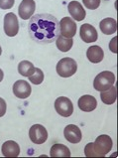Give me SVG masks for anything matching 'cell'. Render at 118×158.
<instances>
[{
    "mask_svg": "<svg viewBox=\"0 0 118 158\" xmlns=\"http://www.w3.org/2000/svg\"><path fill=\"white\" fill-rule=\"evenodd\" d=\"M115 83V75L110 71L99 73L93 81V88L98 92H104Z\"/></svg>",
    "mask_w": 118,
    "mask_h": 158,
    "instance_id": "obj_3",
    "label": "cell"
},
{
    "mask_svg": "<svg viewBox=\"0 0 118 158\" xmlns=\"http://www.w3.org/2000/svg\"><path fill=\"white\" fill-rule=\"evenodd\" d=\"M78 70V64L71 58H63L57 64V73L63 78H70Z\"/></svg>",
    "mask_w": 118,
    "mask_h": 158,
    "instance_id": "obj_4",
    "label": "cell"
},
{
    "mask_svg": "<svg viewBox=\"0 0 118 158\" xmlns=\"http://www.w3.org/2000/svg\"><path fill=\"white\" fill-rule=\"evenodd\" d=\"M116 40H117V37H114L109 43V49H110V51L113 53L117 52V50H116Z\"/></svg>",
    "mask_w": 118,
    "mask_h": 158,
    "instance_id": "obj_26",
    "label": "cell"
},
{
    "mask_svg": "<svg viewBox=\"0 0 118 158\" xmlns=\"http://www.w3.org/2000/svg\"><path fill=\"white\" fill-rule=\"evenodd\" d=\"M28 32L31 39L36 43H53L56 41L60 34V22L52 14H36L30 18Z\"/></svg>",
    "mask_w": 118,
    "mask_h": 158,
    "instance_id": "obj_1",
    "label": "cell"
},
{
    "mask_svg": "<svg viewBox=\"0 0 118 158\" xmlns=\"http://www.w3.org/2000/svg\"><path fill=\"white\" fill-rule=\"evenodd\" d=\"M2 154L5 157H17L20 154V146L13 140L5 141L2 145Z\"/></svg>",
    "mask_w": 118,
    "mask_h": 158,
    "instance_id": "obj_16",
    "label": "cell"
},
{
    "mask_svg": "<svg viewBox=\"0 0 118 158\" xmlns=\"http://www.w3.org/2000/svg\"><path fill=\"white\" fill-rule=\"evenodd\" d=\"M50 155L51 157H70L71 151L69 147L63 145V144H54L50 150Z\"/></svg>",
    "mask_w": 118,
    "mask_h": 158,
    "instance_id": "obj_18",
    "label": "cell"
},
{
    "mask_svg": "<svg viewBox=\"0 0 118 158\" xmlns=\"http://www.w3.org/2000/svg\"><path fill=\"white\" fill-rule=\"evenodd\" d=\"M56 45H57V48L60 51L67 52L71 50L72 45H74V40H72V38H66L61 35L57 38Z\"/></svg>",
    "mask_w": 118,
    "mask_h": 158,
    "instance_id": "obj_21",
    "label": "cell"
},
{
    "mask_svg": "<svg viewBox=\"0 0 118 158\" xmlns=\"http://www.w3.org/2000/svg\"><path fill=\"white\" fill-rule=\"evenodd\" d=\"M84 6L90 9V10H95L100 5V0H83Z\"/></svg>",
    "mask_w": 118,
    "mask_h": 158,
    "instance_id": "obj_23",
    "label": "cell"
},
{
    "mask_svg": "<svg viewBox=\"0 0 118 158\" xmlns=\"http://www.w3.org/2000/svg\"><path fill=\"white\" fill-rule=\"evenodd\" d=\"M31 93H32V88L27 81L19 80L13 85V94L18 98H22V100L28 98L31 96Z\"/></svg>",
    "mask_w": 118,
    "mask_h": 158,
    "instance_id": "obj_9",
    "label": "cell"
},
{
    "mask_svg": "<svg viewBox=\"0 0 118 158\" xmlns=\"http://www.w3.org/2000/svg\"><path fill=\"white\" fill-rule=\"evenodd\" d=\"M87 57L89 62L93 63V64H98L100 63L104 58V52L102 48L97 45L94 46H90L87 51Z\"/></svg>",
    "mask_w": 118,
    "mask_h": 158,
    "instance_id": "obj_15",
    "label": "cell"
},
{
    "mask_svg": "<svg viewBox=\"0 0 118 158\" xmlns=\"http://www.w3.org/2000/svg\"><path fill=\"white\" fill-rule=\"evenodd\" d=\"M117 98V89L114 85H112L108 89L104 92H100V98L105 105H113L116 102Z\"/></svg>",
    "mask_w": 118,
    "mask_h": 158,
    "instance_id": "obj_19",
    "label": "cell"
},
{
    "mask_svg": "<svg viewBox=\"0 0 118 158\" xmlns=\"http://www.w3.org/2000/svg\"><path fill=\"white\" fill-rule=\"evenodd\" d=\"M36 3L34 0H23L18 8V14L23 20H28L34 15Z\"/></svg>",
    "mask_w": 118,
    "mask_h": 158,
    "instance_id": "obj_11",
    "label": "cell"
},
{
    "mask_svg": "<svg viewBox=\"0 0 118 158\" xmlns=\"http://www.w3.org/2000/svg\"><path fill=\"white\" fill-rule=\"evenodd\" d=\"M67 9L71 17L76 21H83L87 16L84 8L78 1H71L67 4Z\"/></svg>",
    "mask_w": 118,
    "mask_h": 158,
    "instance_id": "obj_14",
    "label": "cell"
},
{
    "mask_svg": "<svg viewBox=\"0 0 118 158\" xmlns=\"http://www.w3.org/2000/svg\"><path fill=\"white\" fill-rule=\"evenodd\" d=\"M113 146L112 139L109 135L102 134L95 139V142H89L84 147V154L87 157H104Z\"/></svg>",
    "mask_w": 118,
    "mask_h": 158,
    "instance_id": "obj_2",
    "label": "cell"
},
{
    "mask_svg": "<svg viewBox=\"0 0 118 158\" xmlns=\"http://www.w3.org/2000/svg\"><path fill=\"white\" fill-rule=\"evenodd\" d=\"M15 3V0H0V8L5 10V9H10L13 7Z\"/></svg>",
    "mask_w": 118,
    "mask_h": 158,
    "instance_id": "obj_24",
    "label": "cell"
},
{
    "mask_svg": "<svg viewBox=\"0 0 118 158\" xmlns=\"http://www.w3.org/2000/svg\"><path fill=\"white\" fill-rule=\"evenodd\" d=\"M99 27H100V30L102 31L103 34L111 35L116 32V29H117L116 20L113 19V18H105V19H103L100 22Z\"/></svg>",
    "mask_w": 118,
    "mask_h": 158,
    "instance_id": "obj_17",
    "label": "cell"
},
{
    "mask_svg": "<svg viewBox=\"0 0 118 158\" xmlns=\"http://www.w3.org/2000/svg\"><path fill=\"white\" fill-rule=\"evenodd\" d=\"M1 53H2V48H1V46H0V55H1Z\"/></svg>",
    "mask_w": 118,
    "mask_h": 158,
    "instance_id": "obj_28",
    "label": "cell"
},
{
    "mask_svg": "<svg viewBox=\"0 0 118 158\" xmlns=\"http://www.w3.org/2000/svg\"><path fill=\"white\" fill-rule=\"evenodd\" d=\"M6 108L7 106H6L5 101H4L2 98H0V117L6 114Z\"/></svg>",
    "mask_w": 118,
    "mask_h": 158,
    "instance_id": "obj_25",
    "label": "cell"
},
{
    "mask_svg": "<svg viewBox=\"0 0 118 158\" xmlns=\"http://www.w3.org/2000/svg\"><path fill=\"white\" fill-rule=\"evenodd\" d=\"M78 106L80 110L85 112H90L94 110L97 106V101L96 98L89 94H84L79 98L78 102Z\"/></svg>",
    "mask_w": 118,
    "mask_h": 158,
    "instance_id": "obj_13",
    "label": "cell"
},
{
    "mask_svg": "<svg viewBox=\"0 0 118 158\" xmlns=\"http://www.w3.org/2000/svg\"><path fill=\"white\" fill-rule=\"evenodd\" d=\"M79 35H80L81 40L85 43L95 42L98 38V34H97L96 29H95L92 25L87 24V23L83 24L80 26Z\"/></svg>",
    "mask_w": 118,
    "mask_h": 158,
    "instance_id": "obj_10",
    "label": "cell"
},
{
    "mask_svg": "<svg viewBox=\"0 0 118 158\" xmlns=\"http://www.w3.org/2000/svg\"><path fill=\"white\" fill-rule=\"evenodd\" d=\"M29 137L35 144H43L48 139V131L43 125L34 124L29 129Z\"/></svg>",
    "mask_w": 118,
    "mask_h": 158,
    "instance_id": "obj_7",
    "label": "cell"
},
{
    "mask_svg": "<svg viewBox=\"0 0 118 158\" xmlns=\"http://www.w3.org/2000/svg\"><path fill=\"white\" fill-rule=\"evenodd\" d=\"M60 33L66 38H72L76 33V24L71 17H63L60 22Z\"/></svg>",
    "mask_w": 118,
    "mask_h": 158,
    "instance_id": "obj_8",
    "label": "cell"
},
{
    "mask_svg": "<svg viewBox=\"0 0 118 158\" xmlns=\"http://www.w3.org/2000/svg\"><path fill=\"white\" fill-rule=\"evenodd\" d=\"M63 135H65V138L67 141L74 144L79 143L81 138H83L79 127L75 124L67 125L65 127V130H63Z\"/></svg>",
    "mask_w": 118,
    "mask_h": 158,
    "instance_id": "obj_12",
    "label": "cell"
},
{
    "mask_svg": "<svg viewBox=\"0 0 118 158\" xmlns=\"http://www.w3.org/2000/svg\"><path fill=\"white\" fill-rule=\"evenodd\" d=\"M55 108L59 114L63 117H69L74 112V105L69 98L60 97L55 102Z\"/></svg>",
    "mask_w": 118,
    "mask_h": 158,
    "instance_id": "obj_6",
    "label": "cell"
},
{
    "mask_svg": "<svg viewBox=\"0 0 118 158\" xmlns=\"http://www.w3.org/2000/svg\"><path fill=\"white\" fill-rule=\"evenodd\" d=\"M3 78H4V73H3V71L0 69V82H2Z\"/></svg>",
    "mask_w": 118,
    "mask_h": 158,
    "instance_id": "obj_27",
    "label": "cell"
},
{
    "mask_svg": "<svg viewBox=\"0 0 118 158\" xmlns=\"http://www.w3.org/2000/svg\"><path fill=\"white\" fill-rule=\"evenodd\" d=\"M29 81L33 85H40L44 81V73L40 68H35L34 74L29 77Z\"/></svg>",
    "mask_w": 118,
    "mask_h": 158,
    "instance_id": "obj_22",
    "label": "cell"
},
{
    "mask_svg": "<svg viewBox=\"0 0 118 158\" xmlns=\"http://www.w3.org/2000/svg\"><path fill=\"white\" fill-rule=\"evenodd\" d=\"M4 32L9 37H14L19 32V22L13 12L7 13L4 16Z\"/></svg>",
    "mask_w": 118,
    "mask_h": 158,
    "instance_id": "obj_5",
    "label": "cell"
},
{
    "mask_svg": "<svg viewBox=\"0 0 118 158\" xmlns=\"http://www.w3.org/2000/svg\"><path fill=\"white\" fill-rule=\"evenodd\" d=\"M18 72L19 74L23 77H27L29 78L30 76H32L35 72V66L34 64H32L30 61H22L18 65Z\"/></svg>",
    "mask_w": 118,
    "mask_h": 158,
    "instance_id": "obj_20",
    "label": "cell"
}]
</instances>
